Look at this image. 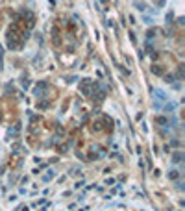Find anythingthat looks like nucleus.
Masks as SVG:
<instances>
[{
    "label": "nucleus",
    "mask_w": 185,
    "mask_h": 211,
    "mask_svg": "<svg viewBox=\"0 0 185 211\" xmlns=\"http://www.w3.org/2000/svg\"><path fill=\"white\" fill-rule=\"evenodd\" d=\"M143 22H146V24H154V19H152V17H143Z\"/></svg>",
    "instance_id": "0eeeda50"
},
{
    "label": "nucleus",
    "mask_w": 185,
    "mask_h": 211,
    "mask_svg": "<svg viewBox=\"0 0 185 211\" xmlns=\"http://www.w3.org/2000/svg\"><path fill=\"white\" fill-rule=\"evenodd\" d=\"M165 111H174V104H168V106H167V109H165Z\"/></svg>",
    "instance_id": "ddd939ff"
},
{
    "label": "nucleus",
    "mask_w": 185,
    "mask_h": 211,
    "mask_svg": "<svg viewBox=\"0 0 185 211\" xmlns=\"http://www.w3.org/2000/svg\"><path fill=\"white\" fill-rule=\"evenodd\" d=\"M172 21H174V15H172V13H168V15H167V24H170Z\"/></svg>",
    "instance_id": "1a4fd4ad"
},
{
    "label": "nucleus",
    "mask_w": 185,
    "mask_h": 211,
    "mask_svg": "<svg viewBox=\"0 0 185 211\" xmlns=\"http://www.w3.org/2000/svg\"><path fill=\"white\" fill-rule=\"evenodd\" d=\"M128 35H130V41H131V43H133V45H135V43H137V39H135V35L131 34V32H130V34H128Z\"/></svg>",
    "instance_id": "9b49d317"
},
{
    "label": "nucleus",
    "mask_w": 185,
    "mask_h": 211,
    "mask_svg": "<svg viewBox=\"0 0 185 211\" xmlns=\"http://www.w3.org/2000/svg\"><path fill=\"white\" fill-rule=\"evenodd\" d=\"M165 82H167V83L174 82V74H167V76H165Z\"/></svg>",
    "instance_id": "423d86ee"
},
{
    "label": "nucleus",
    "mask_w": 185,
    "mask_h": 211,
    "mask_svg": "<svg viewBox=\"0 0 185 211\" xmlns=\"http://www.w3.org/2000/svg\"><path fill=\"white\" fill-rule=\"evenodd\" d=\"M156 94H157V98H161V100H167V93H165L163 89H156Z\"/></svg>",
    "instance_id": "7ed1b4c3"
},
{
    "label": "nucleus",
    "mask_w": 185,
    "mask_h": 211,
    "mask_svg": "<svg viewBox=\"0 0 185 211\" xmlns=\"http://www.w3.org/2000/svg\"><path fill=\"white\" fill-rule=\"evenodd\" d=\"M135 9H139V11H146V4H144V2L135 0Z\"/></svg>",
    "instance_id": "f03ea898"
},
{
    "label": "nucleus",
    "mask_w": 185,
    "mask_h": 211,
    "mask_svg": "<svg viewBox=\"0 0 185 211\" xmlns=\"http://www.w3.org/2000/svg\"><path fill=\"white\" fill-rule=\"evenodd\" d=\"M157 124H161V126L167 124V118H165V117H157Z\"/></svg>",
    "instance_id": "6e6552de"
},
{
    "label": "nucleus",
    "mask_w": 185,
    "mask_h": 211,
    "mask_svg": "<svg viewBox=\"0 0 185 211\" xmlns=\"http://www.w3.org/2000/svg\"><path fill=\"white\" fill-rule=\"evenodd\" d=\"M152 72H154V74H159V76H161V74H163V69H161V67H152Z\"/></svg>",
    "instance_id": "39448f33"
},
{
    "label": "nucleus",
    "mask_w": 185,
    "mask_h": 211,
    "mask_svg": "<svg viewBox=\"0 0 185 211\" xmlns=\"http://www.w3.org/2000/svg\"><path fill=\"white\" fill-rule=\"evenodd\" d=\"M154 35H156V30H150V32H148V34H146V37H148V39H152V37H154Z\"/></svg>",
    "instance_id": "9d476101"
},
{
    "label": "nucleus",
    "mask_w": 185,
    "mask_h": 211,
    "mask_svg": "<svg viewBox=\"0 0 185 211\" xmlns=\"http://www.w3.org/2000/svg\"><path fill=\"white\" fill-rule=\"evenodd\" d=\"M46 89H48V83H46V82H39V83L35 85V89H34L35 96H39V98H41V96H43V93H45Z\"/></svg>",
    "instance_id": "f257e3e1"
},
{
    "label": "nucleus",
    "mask_w": 185,
    "mask_h": 211,
    "mask_svg": "<svg viewBox=\"0 0 185 211\" xmlns=\"http://www.w3.org/2000/svg\"><path fill=\"white\" fill-rule=\"evenodd\" d=\"M156 2H157V6H159V8H163V6L167 4V0H156Z\"/></svg>",
    "instance_id": "f8f14e48"
},
{
    "label": "nucleus",
    "mask_w": 185,
    "mask_h": 211,
    "mask_svg": "<svg viewBox=\"0 0 185 211\" xmlns=\"http://www.w3.org/2000/svg\"><path fill=\"white\" fill-rule=\"evenodd\" d=\"M80 91L85 94V96H91V87H87V85H83V87H80Z\"/></svg>",
    "instance_id": "20e7f679"
}]
</instances>
